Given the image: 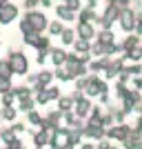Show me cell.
I'll list each match as a JSON object with an SVG mask.
<instances>
[{
    "label": "cell",
    "instance_id": "cell-1",
    "mask_svg": "<svg viewBox=\"0 0 142 149\" xmlns=\"http://www.w3.org/2000/svg\"><path fill=\"white\" fill-rule=\"evenodd\" d=\"M13 13H16V11H13V9H11V7H9V9H2V18H11V16H13Z\"/></svg>",
    "mask_w": 142,
    "mask_h": 149
}]
</instances>
